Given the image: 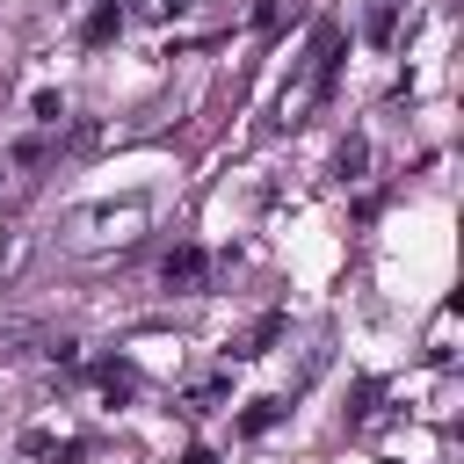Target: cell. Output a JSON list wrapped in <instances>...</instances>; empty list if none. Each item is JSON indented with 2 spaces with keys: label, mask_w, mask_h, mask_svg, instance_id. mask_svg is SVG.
Listing matches in <instances>:
<instances>
[{
  "label": "cell",
  "mask_w": 464,
  "mask_h": 464,
  "mask_svg": "<svg viewBox=\"0 0 464 464\" xmlns=\"http://www.w3.org/2000/svg\"><path fill=\"white\" fill-rule=\"evenodd\" d=\"M116 29H123V7H116V0H102V7L87 14V29H80V36H87V44H109Z\"/></svg>",
  "instance_id": "obj_2"
},
{
  "label": "cell",
  "mask_w": 464,
  "mask_h": 464,
  "mask_svg": "<svg viewBox=\"0 0 464 464\" xmlns=\"http://www.w3.org/2000/svg\"><path fill=\"white\" fill-rule=\"evenodd\" d=\"M276 334H283V319H276V312H268V319H261V326H254V334H246V348H239V355H268V341H276Z\"/></svg>",
  "instance_id": "obj_3"
},
{
  "label": "cell",
  "mask_w": 464,
  "mask_h": 464,
  "mask_svg": "<svg viewBox=\"0 0 464 464\" xmlns=\"http://www.w3.org/2000/svg\"><path fill=\"white\" fill-rule=\"evenodd\" d=\"M268 420H276V399H261V406H246V420H239V428H246V435H261Z\"/></svg>",
  "instance_id": "obj_4"
},
{
  "label": "cell",
  "mask_w": 464,
  "mask_h": 464,
  "mask_svg": "<svg viewBox=\"0 0 464 464\" xmlns=\"http://www.w3.org/2000/svg\"><path fill=\"white\" fill-rule=\"evenodd\" d=\"M181 464H210V450H188V457H181Z\"/></svg>",
  "instance_id": "obj_5"
},
{
  "label": "cell",
  "mask_w": 464,
  "mask_h": 464,
  "mask_svg": "<svg viewBox=\"0 0 464 464\" xmlns=\"http://www.w3.org/2000/svg\"><path fill=\"white\" fill-rule=\"evenodd\" d=\"M167 290H203V246H174L167 254Z\"/></svg>",
  "instance_id": "obj_1"
}]
</instances>
